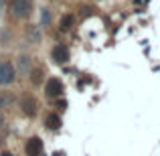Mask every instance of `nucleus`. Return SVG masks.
Here are the masks:
<instances>
[{
	"label": "nucleus",
	"mask_w": 160,
	"mask_h": 156,
	"mask_svg": "<svg viewBox=\"0 0 160 156\" xmlns=\"http://www.w3.org/2000/svg\"><path fill=\"white\" fill-rule=\"evenodd\" d=\"M4 126V118H2V113H0V128Z\"/></svg>",
	"instance_id": "f3484780"
},
{
	"label": "nucleus",
	"mask_w": 160,
	"mask_h": 156,
	"mask_svg": "<svg viewBox=\"0 0 160 156\" xmlns=\"http://www.w3.org/2000/svg\"><path fill=\"white\" fill-rule=\"evenodd\" d=\"M55 108H59V109H65V108H67V102H65V99H61V98H59V102H55Z\"/></svg>",
	"instance_id": "2eb2a0df"
},
{
	"label": "nucleus",
	"mask_w": 160,
	"mask_h": 156,
	"mask_svg": "<svg viewBox=\"0 0 160 156\" xmlns=\"http://www.w3.org/2000/svg\"><path fill=\"white\" fill-rule=\"evenodd\" d=\"M32 8H35L32 0H10L8 2V14L12 18H27V16H31Z\"/></svg>",
	"instance_id": "f257e3e1"
},
{
	"label": "nucleus",
	"mask_w": 160,
	"mask_h": 156,
	"mask_svg": "<svg viewBox=\"0 0 160 156\" xmlns=\"http://www.w3.org/2000/svg\"><path fill=\"white\" fill-rule=\"evenodd\" d=\"M43 126L47 130H51V132H57V130H61L63 120H61V116H59L57 112H47L43 116Z\"/></svg>",
	"instance_id": "0eeeda50"
},
{
	"label": "nucleus",
	"mask_w": 160,
	"mask_h": 156,
	"mask_svg": "<svg viewBox=\"0 0 160 156\" xmlns=\"http://www.w3.org/2000/svg\"><path fill=\"white\" fill-rule=\"evenodd\" d=\"M31 63H32L31 55H20V57H18V65H16V71H20L22 75H28V73H31Z\"/></svg>",
	"instance_id": "6e6552de"
},
{
	"label": "nucleus",
	"mask_w": 160,
	"mask_h": 156,
	"mask_svg": "<svg viewBox=\"0 0 160 156\" xmlns=\"http://www.w3.org/2000/svg\"><path fill=\"white\" fill-rule=\"evenodd\" d=\"M16 65L10 61V59H2L0 61V85L6 87V85H12L16 81Z\"/></svg>",
	"instance_id": "f03ea898"
},
{
	"label": "nucleus",
	"mask_w": 160,
	"mask_h": 156,
	"mask_svg": "<svg viewBox=\"0 0 160 156\" xmlns=\"http://www.w3.org/2000/svg\"><path fill=\"white\" fill-rule=\"evenodd\" d=\"M28 79H31V83L32 85H41V83H45V75H43V69H31V73L27 75Z\"/></svg>",
	"instance_id": "9d476101"
},
{
	"label": "nucleus",
	"mask_w": 160,
	"mask_h": 156,
	"mask_svg": "<svg viewBox=\"0 0 160 156\" xmlns=\"http://www.w3.org/2000/svg\"><path fill=\"white\" fill-rule=\"evenodd\" d=\"M2 144H4V140H2V136H0V148H2Z\"/></svg>",
	"instance_id": "a211bd4d"
},
{
	"label": "nucleus",
	"mask_w": 160,
	"mask_h": 156,
	"mask_svg": "<svg viewBox=\"0 0 160 156\" xmlns=\"http://www.w3.org/2000/svg\"><path fill=\"white\" fill-rule=\"evenodd\" d=\"M0 156H14V154H12L10 150H2V152H0Z\"/></svg>",
	"instance_id": "dca6fc26"
},
{
	"label": "nucleus",
	"mask_w": 160,
	"mask_h": 156,
	"mask_svg": "<svg viewBox=\"0 0 160 156\" xmlns=\"http://www.w3.org/2000/svg\"><path fill=\"white\" fill-rule=\"evenodd\" d=\"M27 33H28V37H31V39L35 41V43H39V41H41V35H39V31H37L35 27H31V28H28Z\"/></svg>",
	"instance_id": "ddd939ff"
},
{
	"label": "nucleus",
	"mask_w": 160,
	"mask_h": 156,
	"mask_svg": "<svg viewBox=\"0 0 160 156\" xmlns=\"http://www.w3.org/2000/svg\"><path fill=\"white\" fill-rule=\"evenodd\" d=\"M18 105H20V112H22L24 116H28V118H35L37 113H39V102H37L31 93H24L22 98H20Z\"/></svg>",
	"instance_id": "20e7f679"
},
{
	"label": "nucleus",
	"mask_w": 160,
	"mask_h": 156,
	"mask_svg": "<svg viewBox=\"0 0 160 156\" xmlns=\"http://www.w3.org/2000/svg\"><path fill=\"white\" fill-rule=\"evenodd\" d=\"M43 91H45V98L49 99H59L65 91V85L59 77H49L47 81L43 83Z\"/></svg>",
	"instance_id": "7ed1b4c3"
},
{
	"label": "nucleus",
	"mask_w": 160,
	"mask_h": 156,
	"mask_svg": "<svg viewBox=\"0 0 160 156\" xmlns=\"http://www.w3.org/2000/svg\"><path fill=\"white\" fill-rule=\"evenodd\" d=\"M51 59L57 63V65H67V63L71 61V51H69V47H67L65 43L55 45L53 51H51Z\"/></svg>",
	"instance_id": "39448f33"
},
{
	"label": "nucleus",
	"mask_w": 160,
	"mask_h": 156,
	"mask_svg": "<svg viewBox=\"0 0 160 156\" xmlns=\"http://www.w3.org/2000/svg\"><path fill=\"white\" fill-rule=\"evenodd\" d=\"M45 152V144L39 136H31L24 142V154L27 156H43Z\"/></svg>",
	"instance_id": "423d86ee"
},
{
	"label": "nucleus",
	"mask_w": 160,
	"mask_h": 156,
	"mask_svg": "<svg viewBox=\"0 0 160 156\" xmlns=\"http://www.w3.org/2000/svg\"><path fill=\"white\" fill-rule=\"evenodd\" d=\"M73 24H75V16L71 14V12H67V14H63L61 18H59V28H61L63 33L71 31V28H73Z\"/></svg>",
	"instance_id": "1a4fd4ad"
},
{
	"label": "nucleus",
	"mask_w": 160,
	"mask_h": 156,
	"mask_svg": "<svg viewBox=\"0 0 160 156\" xmlns=\"http://www.w3.org/2000/svg\"><path fill=\"white\" fill-rule=\"evenodd\" d=\"M41 23H43L45 27L51 24V10H49V8H41Z\"/></svg>",
	"instance_id": "f8f14e48"
},
{
	"label": "nucleus",
	"mask_w": 160,
	"mask_h": 156,
	"mask_svg": "<svg viewBox=\"0 0 160 156\" xmlns=\"http://www.w3.org/2000/svg\"><path fill=\"white\" fill-rule=\"evenodd\" d=\"M91 10H95V8H91V6H83V8H81V16H89V14H91Z\"/></svg>",
	"instance_id": "4468645a"
},
{
	"label": "nucleus",
	"mask_w": 160,
	"mask_h": 156,
	"mask_svg": "<svg viewBox=\"0 0 160 156\" xmlns=\"http://www.w3.org/2000/svg\"><path fill=\"white\" fill-rule=\"evenodd\" d=\"M12 102H14V98H12L10 93H4V91H0V109H4V108H8Z\"/></svg>",
	"instance_id": "9b49d317"
}]
</instances>
